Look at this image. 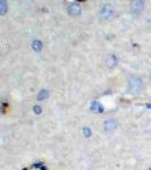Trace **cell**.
Returning a JSON list of instances; mask_svg holds the SVG:
<instances>
[{"instance_id":"1","label":"cell","mask_w":151,"mask_h":170,"mask_svg":"<svg viewBox=\"0 0 151 170\" xmlns=\"http://www.w3.org/2000/svg\"><path fill=\"white\" fill-rule=\"evenodd\" d=\"M129 90L132 94H140L143 90L142 78L137 75H132L129 78Z\"/></svg>"},{"instance_id":"2","label":"cell","mask_w":151,"mask_h":170,"mask_svg":"<svg viewBox=\"0 0 151 170\" xmlns=\"http://www.w3.org/2000/svg\"><path fill=\"white\" fill-rule=\"evenodd\" d=\"M115 14V7L110 2L102 4L99 8V17L102 21H109Z\"/></svg>"},{"instance_id":"3","label":"cell","mask_w":151,"mask_h":170,"mask_svg":"<svg viewBox=\"0 0 151 170\" xmlns=\"http://www.w3.org/2000/svg\"><path fill=\"white\" fill-rule=\"evenodd\" d=\"M144 0H131L129 8H131V13L133 15H140L144 10Z\"/></svg>"},{"instance_id":"4","label":"cell","mask_w":151,"mask_h":170,"mask_svg":"<svg viewBox=\"0 0 151 170\" xmlns=\"http://www.w3.org/2000/svg\"><path fill=\"white\" fill-rule=\"evenodd\" d=\"M67 13H68L69 16H72V17H79L81 13H82V8L80 6L79 4H76V2H73V4L68 5V7H67Z\"/></svg>"},{"instance_id":"5","label":"cell","mask_w":151,"mask_h":170,"mask_svg":"<svg viewBox=\"0 0 151 170\" xmlns=\"http://www.w3.org/2000/svg\"><path fill=\"white\" fill-rule=\"evenodd\" d=\"M118 127V124L116 121V119L114 118H109V119L104 120V129L108 133H110V132H114Z\"/></svg>"},{"instance_id":"6","label":"cell","mask_w":151,"mask_h":170,"mask_svg":"<svg viewBox=\"0 0 151 170\" xmlns=\"http://www.w3.org/2000/svg\"><path fill=\"white\" fill-rule=\"evenodd\" d=\"M117 64H118V58L116 57V54H108L107 59H106V65H107L108 68H115Z\"/></svg>"},{"instance_id":"7","label":"cell","mask_w":151,"mask_h":170,"mask_svg":"<svg viewBox=\"0 0 151 170\" xmlns=\"http://www.w3.org/2000/svg\"><path fill=\"white\" fill-rule=\"evenodd\" d=\"M49 95H50V94H49V91L42 89V90L38 93V95H36V100H38V101H44V100H47V99L49 98Z\"/></svg>"},{"instance_id":"8","label":"cell","mask_w":151,"mask_h":170,"mask_svg":"<svg viewBox=\"0 0 151 170\" xmlns=\"http://www.w3.org/2000/svg\"><path fill=\"white\" fill-rule=\"evenodd\" d=\"M8 11V4L7 0H0V15L5 16Z\"/></svg>"},{"instance_id":"9","label":"cell","mask_w":151,"mask_h":170,"mask_svg":"<svg viewBox=\"0 0 151 170\" xmlns=\"http://www.w3.org/2000/svg\"><path fill=\"white\" fill-rule=\"evenodd\" d=\"M32 49L35 52H40L43 49V43L40 40H34L32 42Z\"/></svg>"},{"instance_id":"10","label":"cell","mask_w":151,"mask_h":170,"mask_svg":"<svg viewBox=\"0 0 151 170\" xmlns=\"http://www.w3.org/2000/svg\"><path fill=\"white\" fill-rule=\"evenodd\" d=\"M29 170H46V168L41 163H36V164H33Z\"/></svg>"},{"instance_id":"11","label":"cell","mask_w":151,"mask_h":170,"mask_svg":"<svg viewBox=\"0 0 151 170\" xmlns=\"http://www.w3.org/2000/svg\"><path fill=\"white\" fill-rule=\"evenodd\" d=\"M83 134H84L85 137H90L91 135H92V130H91V128H89V127H84V128H83Z\"/></svg>"},{"instance_id":"12","label":"cell","mask_w":151,"mask_h":170,"mask_svg":"<svg viewBox=\"0 0 151 170\" xmlns=\"http://www.w3.org/2000/svg\"><path fill=\"white\" fill-rule=\"evenodd\" d=\"M33 111H34V113H36V115H40V113L42 112V109H41L40 105H34V107H33Z\"/></svg>"},{"instance_id":"13","label":"cell","mask_w":151,"mask_h":170,"mask_svg":"<svg viewBox=\"0 0 151 170\" xmlns=\"http://www.w3.org/2000/svg\"><path fill=\"white\" fill-rule=\"evenodd\" d=\"M149 78H150V81H151V72H150V75H149Z\"/></svg>"}]
</instances>
